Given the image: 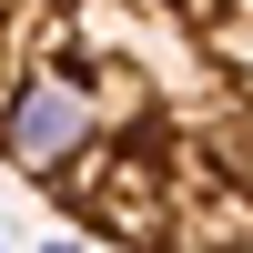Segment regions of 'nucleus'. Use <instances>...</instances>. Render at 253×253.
<instances>
[{
  "label": "nucleus",
  "instance_id": "1",
  "mask_svg": "<svg viewBox=\"0 0 253 253\" xmlns=\"http://www.w3.org/2000/svg\"><path fill=\"white\" fill-rule=\"evenodd\" d=\"M0 162L91 243L253 253V0H0Z\"/></svg>",
  "mask_w": 253,
  "mask_h": 253
}]
</instances>
